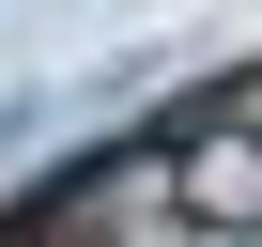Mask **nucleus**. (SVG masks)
Returning <instances> with one entry per match:
<instances>
[{
    "label": "nucleus",
    "mask_w": 262,
    "mask_h": 247,
    "mask_svg": "<svg viewBox=\"0 0 262 247\" xmlns=\"http://www.w3.org/2000/svg\"><path fill=\"white\" fill-rule=\"evenodd\" d=\"M155 186H170V216L201 232V247H262V108H185L170 139H155Z\"/></svg>",
    "instance_id": "nucleus-1"
}]
</instances>
